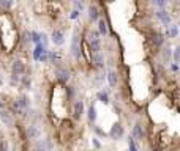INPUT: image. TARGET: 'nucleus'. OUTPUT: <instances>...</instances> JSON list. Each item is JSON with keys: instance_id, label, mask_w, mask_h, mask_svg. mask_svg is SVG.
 Returning <instances> with one entry per match:
<instances>
[{"instance_id": "4be33fe9", "label": "nucleus", "mask_w": 180, "mask_h": 151, "mask_svg": "<svg viewBox=\"0 0 180 151\" xmlns=\"http://www.w3.org/2000/svg\"><path fill=\"white\" fill-rule=\"evenodd\" d=\"M30 41H33L35 44L40 43V33H36V32H30Z\"/></svg>"}, {"instance_id": "9b49d317", "label": "nucleus", "mask_w": 180, "mask_h": 151, "mask_svg": "<svg viewBox=\"0 0 180 151\" xmlns=\"http://www.w3.org/2000/svg\"><path fill=\"white\" fill-rule=\"evenodd\" d=\"M156 18H158L161 22H163V25H171V14L167 13L166 10H160L158 13H156Z\"/></svg>"}, {"instance_id": "0eeeda50", "label": "nucleus", "mask_w": 180, "mask_h": 151, "mask_svg": "<svg viewBox=\"0 0 180 151\" xmlns=\"http://www.w3.org/2000/svg\"><path fill=\"white\" fill-rule=\"evenodd\" d=\"M16 109H18L19 112H22V110H25V109H29V105H30V99L25 96V94H22V96H19L18 98V101H16Z\"/></svg>"}, {"instance_id": "1a4fd4ad", "label": "nucleus", "mask_w": 180, "mask_h": 151, "mask_svg": "<svg viewBox=\"0 0 180 151\" xmlns=\"http://www.w3.org/2000/svg\"><path fill=\"white\" fill-rule=\"evenodd\" d=\"M84 113V102L82 101H76L74 105H73V116L74 120H79Z\"/></svg>"}, {"instance_id": "7c9ffc66", "label": "nucleus", "mask_w": 180, "mask_h": 151, "mask_svg": "<svg viewBox=\"0 0 180 151\" xmlns=\"http://www.w3.org/2000/svg\"><path fill=\"white\" fill-rule=\"evenodd\" d=\"M7 147H8L7 142H3V143H2V151H7Z\"/></svg>"}, {"instance_id": "c756f323", "label": "nucleus", "mask_w": 180, "mask_h": 151, "mask_svg": "<svg viewBox=\"0 0 180 151\" xmlns=\"http://www.w3.org/2000/svg\"><path fill=\"white\" fill-rule=\"evenodd\" d=\"M171 68H172V71H177V69H179V65H177V63H174Z\"/></svg>"}, {"instance_id": "b1692460", "label": "nucleus", "mask_w": 180, "mask_h": 151, "mask_svg": "<svg viewBox=\"0 0 180 151\" xmlns=\"http://www.w3.org/2000/svg\"><path fill=\"white\" fill-rule=\"evenodd\" d=\"M169 57H171V50L164 49L163 50V60H164V63H169Z\"/></svg>"}, {"instance_id": "72a5a7b5", "label": "nucleus", "mask_w": 180, "mask_h": 151, "mask_svg": "<svg viewBox=\"0 0 180 151\" xmlns=\"http://www.w3.org/2000/svg\"><path fill=\"white\" fill-rule=\"evenodd\" d=\"M155 151H163V150H155Z\"/></svg>"}, {"instance_id": "20e7f679", "label": "nucleus", "mask_w": 180, "mask_h": 151, "mask_svg": "<svg viewBox=\"0 0 180 151\" xmlns=\"http://www.w3.org/2000/svg\"><path fill=\"white\" fill-rule=\"evenodd\" d=\"M51 41H52L55 46H63V43H65V33L62 32V30H54L52 32V36H51Z\"/></svg>"}, {"instance_id": "6ab92c4d", "label": "nucleus", "mask_w": 180, "mask_h": 151, "mask_svg": "<svg viewBox=\"0 0 180 151\" xmlns=\"http://www.w3.org/2000/svg\"><path fill=\"white\" fill-rule=\"evenodd\" d=\"M97 98H98L103 104H109V96H108V93H106V91H100V93L97 94Z\"/></svg>"}, {"instance_id": "39448f33", "label": "nucleus", "mask_w": 180, "mask_h": 151, "mask_svg": "<svg viewBox=\"0 0 180 151\" xmlns=\"http://www.w3.org/2000/svg\"><path fill=\"white\" fill-rule=\"evenodd\" d=\"M123 134H125V131H123V126L120 124V123H117V124L112 126L109 136H111V138H114V140H119V138L123 137Z\"/></svg>"}, {"instance_id": "473e14b6", "label": "nucleus", "mask_w": 180, "mask_h": 151, "mask_svg": "<svg viewBox=\"0 0 180 151\" xmlns=\"http://www.w3.org/2000/svg\"><path fill=\"white\" fill-rule=\"evenodd\" d=\"M2 110H3V104H2V102H0V112H2Z\"/></svg>"}, {"instance_id": "5701e85b", "label": "nucleus", "mask_w": 180, "mask_h": 151, "mask_svg": "<svg viewBox=\"0 0 180 151\" xmlns=\"http://www.w3.org/2000/svg\"><path fill=\"white\" fill-rule=\"evenodd\" d=\"M166 3H167V0H153V5L155 7H158V8H164L166 7Z\"/></svg>"}, {"instance_id": "423d86ee", "label": "nucleus", "mask_w": 180, "mask_h": 151, "mask_svg": "<svg viewBox=\"0 0 180 151\" xmlns=\"http://www.w3.org/2000/svg\"><path fill=\"white\" fill-rule=\"evenodd\" d=\"M25 72V65H24V61H21V60H16L14 63H13V68H11V74H14V76H22Z\"/></svg>"}, {"instance_id": "4468645a", "label": "nucleus", "mask_w": 180, "mask_h": 151, "mask_svg": "<svg viewBox=\"0 0 180 151\" xmlns=\"http://www.w3.org/2000/svg\"><path fill=\"white\" fill-rule=\"evenodd\" d=\"M144 137V131L142 127H141V124H134L133 127V140H142Z\"/></svg>"}, {"instance_id": "f3484780", "label": "nucleus", "mask_w": 180, "mask_h": 151, "mask_svg": "<svg viewBox=\"0 0 180 151\" xmlns=\"http://www.w3.org/2000/svg\"><path fill=\"white\" fill-rule=\"evenodd\" d=\"M179 35V29H177V25L176 24H171V25H167V32H166V36L167 38H176Z\"/></svg>"}, {"instance_id": "2eb2a0df", "label": "nucleus", "mask_w": 180, "mask_h": 151, "mask_svg": "<svg viewBox=\"0 0 180 151\" xmlns=\"http://www.w3.org/2000/svg\"><path fill=\"white\" fill-rule=\"evenodd\" d=\"M108 82H109V85L112 88L117 87V83H119V76H117L115 71H109L108 72Z\"/></svg>"}, {"instance_id": "a211bd4d", "label": "nucleus", "mask_w": 180, "mask_h": 151, "mask_svg": "<svg viewBox=\"0 0 180 151\" xmlns=\"http://www.w3.org/2000/svg\"><path fill=\"white\" fill-rule=\"evenodd\" d=\"M98 33L103 36L108 33V24H106L104 19H98Z\"/></svg>"}, {"instance_id": "f704fd0d", "label": "nucleus", "mask_w": 180, "mask_h": 151, "mask_svg": "<svg viewBox=\"0 0 180 151\" xmlns=\"http://www.w3.org/2000/svg\"><path fill=\"white\" fill-rule=\"evenodd\" d=\"M0 83H2V80H0Z\"/></svg>"}, {"instance_id": "6e6552de", "label": "nucleus", "mask_w": 180, "mask_h": 151, "mask_svg": "<svg viewBox=\"0 0 180 151\" xmlns=\"http://www.w3.org/2000/svg\"><path fill=\"white\" fill-rule=\"evenodd\" d=\"M0 120H2V123L5 126H8V127H11L14 124V118H13V115H11L10 112H5V110L0 112Z\"/></svg>"}, {"instance_id": "aec40b11", "label": "nucleus", "mask_w": 180, "mask_h": 151, "mask_svg": "<svg viewBox=\"0 0 180 151\" xmlns=\"http://www.w3.org/2000/svg\"><path fill=\"white\" fill-rule=\"evenodd\" d=\"M89 120L90 121L97 120V109H95V105H90L89 107Z\"/></svg>"}, {"instance_id": "dca6fc26", "label": "nucleus", "mask_w": 180, "mask_h": 151, "mask_svg": "<svg viewBox=\"0 0 180 151\" xmlns=\"http://www.w3.org/2000/svg\"><path fill=\"white\" fill-rule=\"evenodd\" d=\"M152 43L155 44L156 47H161L163 46V43H164V36L161 35V33H153V35H152Z\"/></svg>"}, {"instance_id": "f03ea898", "label": "nucleus", "mask_w": 180, "mask_h": 151, "mask_svg": "<svg viewBox=\"0 0 180 151\" xmlns=\"http://www.w3.org/2000/svg\"><path fill=\"white\" fill-rule=\"evenodd\" d=\"M71 54H73V57H74V58L81 57V35H79V32H77V30H74V33H73Z\"/></svg>"}, {"instance_id": "412c9836", "label": "nucleus", "mask_w": 180, "mask_h": 151, "mask_svg": "<svg viewBox=\"0 0 180 151\" xmlns=\"http://www.w3.org/2000/svg\"><path fill=\"white\" fill-rule=\"evenodd\" d=\"M0 7L3 10H10L13 7V0H0Z\"/></svg>"}, {"instance_id": "c85d7f7f", "label": "nucleus", "mask_w": 180, "mask_h": 151, "mask_svg": "<svg viewBox=\"0 0 180 151\" xmlns=\"http://www.w3.org/2000/svg\"><path fill=\"white\" fill-rule=\"evenodd\" d=\"M93 145H95V147H97V148H100V142L97 140V138H93Z\"/></svg>"}, {"instance_id": "bb28decb", "label": "nucleus", "mask_w": 180, "mask_h": 151, "mask_svg": "<svg viewBox=\"0 0 180 151\" xmlns=\"http://www.w3.org/2000/svg\"><path fill=\"white\" fill-rule=\"evenodd\" d=\"M74 10H77L81 13V11L84 10V5H82V2L81 0H74Z\"/></svg>"}, {"instance_id": "393cba45", "label": "nucleus", "mask_w": 180, "mask_h": 151, "mask_svg": "<svg viewBox=\"0 0 180 151\" xmlns=\"http://www.w3.org/2000/svg\"><path fill=\"white\" fill-rule=\"evenodd\" d=\"M180 61V47L174 49V63H179Z\"/></svg>"}, {"instance_id": "7ed1b4c3", "label": "nucleus", "mask_w": 180, "mask_h": 151, "mask_svg": "<svg viewBox=\"0 0 180 151\" xmlns=\"http://www.w3.org/2000/svg\"><path fill=\"white\" fill-rule=\"evenodd\" d=\"M55 74H57V79L60 82H68L70 77H71V71L66 68V66H57V71H55Z\"/></svg>"}, {"instance_id": "9d476101", "label": "nucleus", "mask_w": 180, "mask_h": 151, "mask_svg": "<svg viewBox=\"0 0 180 151\" xmlns=\"http://www.w3.org/2000/svg\"><path fill=\"white\" fill-rule=\"evenodd\" d=\"M27 134H29V138H32V140L41 138V131L38 129V126H35V124H30L27 127Z\"/></svg>"}, {"instance_id": "2f4dec72", "label": "nucleus", "mask_w": 180, "mask_h": 151, "mask_svg": "<svg viewBox=\"0 0 180 151\" xmlns=\"http://www.w3.org/2000/svg\"><path fill=\"white\" fill-rule=\"evenodd\" d=\"M97 132L100 134V136H104V132H103V131H101V129H98V127H97Z\"/></svg>"}, {"instance_id": "f257e3e1", "label": "nucleus", "mask_w": 180, "mask_h": 151, "mask_svg": "<svg viewBox=\"0 0 180 151\" xmlns=\"http://www.w3.org/2000/svg\"><path fill=\"white\" fill-rule=\"evenodd\" d=\"M89 46H90V54H98L101 52V40L98 32H90L89 33Z\"/></svg>"}, {"instance_id": "f8f14e48", "label": "nucleus", "mask_w": 180, "mask_h": 151, "mask_svg": "<svg viewBox=\"0 0 180 151\" xmlns=\"http://www.w3.org/2000/svg\"><path fill=\"white\" fill-rule=\"evenodd\" d=\"M90 57H92V63L97 66V68H103V66H104V57H103V54H101V52L90 54Z\"/></svg>"}, {"instance_id": "a878e982", "label": "nucleus", "mask_w": 180, "mask_h": 151, "mask_svg": "<svg viewBox=\"0 0 180 151\" xmlns=\"http://www.w3.org/2000/svg\"><path fill=\"white\" fill-rule=\"evenodd\" d=\"M128 147H130V151H138V148H136V143H134L133 137H130V138H128Z\"/></svg>"}, {"instance_id": "cd10ccee", "label": "nucleus", "mask_w": 180, "mask_h": 151, "mask_svg": "<svg viewBox=\"0 0 180 151\" xmlns=\"http://www.w3.org/2000/svg\"><path fill=\"white\" fill-rule=\"evenodd\" d=\"M79 14H81V13H79L77 10H73V11H71V16H70V18H71V19H77V16H79Z\"/></svg>"}, {"instance_id": "ddd939ff", "label": "nucleus", "mask_w": 180, "mask_h": 151, "mask_svg": "<svg viewBox=\"0 0 180 151\" xmlns=\"http://www.w3.org/2000/svg\"><path fill=\"white\" fill-rule=\"evenodd\" d=\"M89 19L92 21V22H97L100 19L98 7H95V5H90V7H89Z\"/></svg>"}]
</instances>
